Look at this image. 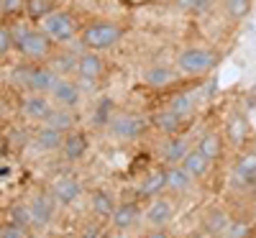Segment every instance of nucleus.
Returning a JSON list of instances; mask_svg holds the SVG:
<instances>
[{"instance_id": "obj_1", "label": "nucleus", "mask_w": 256, "mask_h": 238, "mask_svg": "<svg viewBox=\"0 0 256 238\" xmlns=\"http://www.w3.org/2000/svg\"><path fill=\"white\" fill-rule=\"evenodd\" d=\"M13 36H16V52L26 62H49L54 54V41L41 26H28V24H10Z\"/></svg>"}, {"instance_id": "obj_2", "label": "nucleus", "mask_w": 256, "mask_h": 238, "mask_svg": "<svg viewBox=\"0 0 256 238\" xmlns=\"http://www.w3.org/2000/svg\"><path fill=\"white\" fill-rule=\"evenodd\" d=\"M126 36V28L118 24V20H110V18H95L90 20L88 26L82 28L80 34V44L88 49V52H110L116 49Z\"/></svg>"}, {"instance_id": "obj_3", "label": "nucleus", "mask_w": 256, "mask_h": 238, "mask_svg": "<svg viewBox=\"0 0 256 238\" xmlns=\"http://www.w3.org/2000/svg\"><path fill=\"white\" fill-rule=\"evenodd\" d=\"M220 62V54L216 49H208V46H184L177 59H174V67L182 77H202L208 72H212Z\"/></svg>"}, {"instance_id": "obj_4", "label": "nucleus", "mask_w": 256, "mask_h": 238, "mask_svg": "<svg viewBox=\"0 0 256 238\" xmlns=\"http://www.w3.org/2000/svg\"><path fill=\"white\" fill-rule=\"evenodd\" d=\"M38 26L52 36L54 44H64V41H72L74 36H80V34H82L77 16H74L72 10H62V8L52 10L44 20H41Z\"/></svg>"}, {"instance_id": "obj_5", "label": "nucleus", "mask_w": 256, "mask_h": 238, "mask_svg": "<svg viewBox=\"0 0 256 238\" xmlns=\"http://www.w3.org/2000/svg\"><path fill=\"white\" fill-rule=\"evenodd\" d=\"M148 126L152 120L141 113H118L108 126V134L118 141H136L148 131Z\"/></svg>"}, {"instance_id": "obj_6", "label": "nucleus", "mask_w": 256, "mask_h": 238, "mask_svg": "<svg viewBox=\"0 0 256 238\" xmlns=\"http://www.w3.org/2000/svg\"><path fill=\"white\" fill-rule=\"evenodd\" d=\"M28 202H31V212H34V228L36 230L49 228L54 223V218H56V208H59V202H56V198L52 194V190L49 192L46 190H38Z\"/></svg>"}, {"instance_id": "obj_7", "label": "nucleus", "mask_w": 256, "mask_h": 238, "mask_svg": "<svg viewBox=\"0 0 256 238\" xmlns=\"http://www.w3.org/2000/svg\"><path fill=\"white\" fill-rule=\"evenodd\" d=\"M54 100L49 95H41V92H28L24 95V100L18 102V113L20 118L26 120H34V123H46V118L52 116L54 110Z\"/></svg>"}, {"instance_id": "obj_8", "label": "nucleus", "mask_w": 256, "mask_h": 238, "mask_svg": "<svg viewBox=\"0 0 256 238\" xmlns=\"http://www.w3.org/2000/svg\"><path fill=\"white\" fill-rule=\"evenodd\" d=\"M105 74V62L98 52H88L84 49L80 54V62H77V82L82 84V88H92V84Z\"/></svg>"}, {"instance_id": "obj_9", "label": "nucleus", "mask_w": 256, "mask_h": 238, "mask_svg": "<svg viewBox=\"0 0 256 238\" xmlns=\"http://www.w3.org/2000/svg\"><path fill=\"white\" fill-rule=\"evenodd\" d=\"M49 98L54 100V105L72 108V110H74V108L80 105V100H82V84L77 82V77H59L54 82Z\"/></svg>"}, {"instance_id": "obj_10", "label": "nucleus", "mask_w": 256, "mask_h": 238, "mask_svg": "<svg viewBox=\"0 0 256 238\" xmlns=\"http://www.w3.org/2000/svg\"><path fill=\"white\" fill-rule=\"evenodd\" d=\"M174 215H177L174 200H166L162 194V198L148 202V208L144 210V220H146L148 228H166L169 223L174 220Z\"/></svg>"}, {"instance_id": "obj_11", "label": "nucleus", "mask_w": 256, "mask_h": 238, "mask_svg": "<svg viewBox=\"0 0 256 238\" xmlns=\"http://www.w3.org/2000/svg\"><path fill=\"white\" fill-rule=\"evenodd\" d=\"M64 138H67V134L59 131V128L49 126V123H41L36 131L31 134V144L36 151H41V154H52V151H62L64 146Z\"/></svg>"}, {"instance_id": "obj_12", "label": "nucleus", "mask_w": 256, "mask_h": 238, "mask_svg": "<svg viewBox=\"0 0 256 238\" xmlns=\"http://www.w3.org/2000/svg\"><path fill=\"white\" fill-rule=\"evenodd\" d=\"M52 194L56 198L59 208H70L80 200L82 194V182L74 177V174H59L54 182H52Z\"/></svg>"}, {"instance_id": "obj_13", "label": "nucleus", "mask_w": 256, "mask_h": 238, "mask_svg": "<svg viewBox=\"0 0 256 238\" xmlns=\"http://www.w3.org/2000/svg\"><path fill=\"white\" fill-rule=\"evenodd\" d=\"M180 77L177 67H169V64H152V67H146L141 80L146 88H152V90H164L169 88V84H174Z\"/></svg>"}, {"instance_id": "obj_14", "label": "nucleus", "mask_w": 256, "mask_h": 238, "mask_svg": "<svg viewBox=\"0 0 256 238\" xmlns=\"http://www.w3.org/2000/svg\"><path fill=\"white\" fill-rule=\"evenodd\" d=\"M233 182L238 190H256V151L238 156V162L233 164Z\"/></svg>"}, {"instance_id": "obj_15", "label": "nucleus", "mask_w": 256, "mask_h": 238, "mask_svg": "<svg viewBox=\"0 0 256 238\" xmlns=\"http://www.w3.org/2000/svg\"><path fill=\"white\" fill-rule=\"evenodd\" d=\"M56 80H59V74H56V70L52 67V64H41V62H34L28 92H41V95H49Z\"/></svg>"}, {"instance_id": "obj_16", "label": "nucleus", "mask_w": 256, "mask_h": 238, "mask_svg": "<svg viewBox=\"0 0 256 238\" xmlns=\"http://www.w3.org/2000/svg\"><path fill=\"white\" fill-rule=\"evenodd\" d=\"M141 218H144L141 205L131 200V202H118V208H116V212H113L110 223H113V228H116V230H120V233H123V230L136 228Z\"/></svg>"}, {"instance_id": "obj_17", "label": "nucleus", "mask_w": 256, "mask_h": 238, "mask_svg": "<svg viewBox=\"0 0 256 238\" xmlns=\"http://www.w3.org/2000/svg\"><path fill=\"white\" fill-rule=\"evenodd\" d=\"M159 151H162V164H164V166H174V164H182V159L187 156L190 141H187L184 136H180V134L166 136Z\"/></svg>"}, {"instance_id": "obj_18", "label": "nucleus", "mask_w": 256, "mask_h": 238, "mask_svg": "<svg viewBox=\"0 0 256 238\" xmlns=\"http://www.w3.org/2000/svg\"><path fill=\"white\" fill-rule=\"evenodd\" d=\"M164 192H166V166H156L154 172H148V174L141 180L138 194L144 200H156Z\"/></svg>"}, {"instance_id": "obj_19", "label": "nucleus", "mask_w": 256, "mask_h": 238, "mask_svg": "<svg viewBox=\"0 0 256 238\" xmlns=\"http://www.w3.org/2000/svg\"><path fill=\"white\" fill-rule=\"evenodd\" d=\"M198 105H200V100L192 95V92H174L172 98H169V102H166V108H169V110H172L180 120H190L192 116H195Z\"/></svg>"}, {"instance_id": "obj_20", "label": "nucleus", "mask_w": 256, "mask_h": 238, "mask_svg": "<svg viewBox=\"0 0 256 238\" xmlns=\"http://www.w3.org/2000/svg\"><path fill=\"white\" fill-rule=\"evenodd\" d=\"M90 205H92V212L98 215V218H102V220H110L116 208H118L113 192H108V190H95L90 194Z\"/></svg>"}, {"instance_id": "obj_21", "label": "nucleus", "mask_w": 256, "mask_h": 238, "mask_svg": "<svg viewBox=\"0 0 256 238\" xmlns=\"http://www.w3.org/2000/svg\"><path fill=\"white\" fill-rule=\"evenodd\" d=\"M192 182H195V180L187 174V169H184L182 164L166 166V190L172 192V194H184V192H190Z\"/></svg>"}, {"instance_id": "obj_22", "label": "nucleus", "mask_w": 256, "mask_h": 238, "mask_svg": "<svg viewBox=\"0 0 256 238\" xmlns=\"http://www.w3.org/2000/svg\"><path fill=\"white\" fill-rule=\"evenodd\" d=\"M182 166L187 169V174H190L192 180H202L208 172H210L212 162H210L205 154H200L198 148H190V151H187V156L182 159Z\"/></svg>"}, {"instance_id": "obj_23", "label": "nucleus", "mask_w": 256, "mask_h": 238, "mask_svg": "<svg viewBox=\"0 0 256 238\" xmlns=\"http://www.w3.org/2000/svg\"><path fill=\"white\" fill-rule=\"evenodd\" d=\"M195 148L200 151V154H205L210 162H218V159L223 156V138H220L218 131H205V134L198 138Z\"/></svg>"}, {"instance_id": "obj_24", "label": "nucleus", "mask_w": 256, "mask_h": 238, "mask_svg": "<svg viewBox=\"0 0 256 238\" xmlns=\"http://www.w3.org/2000/svg\"><path fill=\"white\" fill-rule=\"evenodd\" d=\"M62 154H64V159H67V162L82 159L84 154H88V136L80 134V131L67 134V138H64V146H62Z\"/></svg>"}, {"instance_id": "obj_25", "label": "nucleus", "mask_w": 256, "mask_h": 238, "mask_svg": "<svg viewBox=\"0 0 256 238\" xmlns=\"http://www.w3.org/2000/svg\"><path fill=\"white\" fill-rule=\"evenodd\" d=\"M6 220L16 223V226H24V228H34V212H31V202L28 200H16L8 205V212H6Z\"/></svg>"}, {"instance_id": "obj_26", "label": "nucleus", "mask_w": 256, "mask_h": 238, "mask_svg": "<svg viewBox=\"0 0 256 238\" xmlns=\"http://www.w3.org/2000/svg\"><path fill=\"white\" fill-rule=\"evenodd\" d=\"M182 123H184V120H180L172 110H169V108H164V110H159V113L152 118V126L156 128V131H162L164 136H174V134H180Z\"/></svg>"}, {"instance_id": "obj_27", "label": "nucleus", "mask_w": 256, "mask_h": 238, "mask_svg": "<svg viewBox=\"0 0 256 238\" xmlns=\"http://www.w3.org/2000/svg\"><path fill=\"white\" fill-rule=\"evenodd\" d=\"M46 123L54 126V128H59V131H64V134H72L74 126H77V116H74L72 108H59L56 105L54 110H52V116L46 118Z\"/></svg>"}, {"instance_id": "obj_28", "label": "nucleus", "mask_w": 256, "mask_h": 238, "mask_svg": "<svg viewBox=\"0 0 256 238\" xmlns=\"http://www.w3.org/2000/svg\"><path fill=\"white\" fill-rule=\"evenodd\" d=\"M77 62H80V56L77 54H54L52 59H49V64H52V67L56 70V74L59 77H74L77 74Z\"/></svg>"}, {"instance_id": "obj_29", "label": "nucleus", "mask_w": 256, "mask_h": 238, "mask_svg": "<svg viewBox=\"0 0 256 238\" xmlns=\"http://www.w3.org/2000/svg\"><path fill=\"white\" fill-rule=\"evenodd\" d=\"M220 3V10L226 18L230 20H244L248 13H251V6H254V0H218Z\"/></svg>"}, {"instance_id": "obj_30", "label": "nucleus", "mask_w": 256, "mask_h": 238, "mask_svg": "<svg viewBox=\"0 0 256 238\" xmlns=\"http://www.w3.org/2000/svg\"><path fill=\"white\" fill-rule=\"evenodd\" d=\"M116 116H118V113H116V102H113L110 98H102V100H98L95 110H92V123H95L98 128H108Z\"/></svg>"}, {"instance_id": "obj_31", "label": "nucleus", "mask_w": 256, "mask_h": 238, "mask_svg": "<svg viewBox=\"0 0 256 238\" xmlns=\"http://www.w3.org/2000/svg\"><path fill=\"white\" fill-rule=\"evenodd\" d=\"M54 8V0H26V18L28 20H36V24H41Z\"/></svg>"}, {"instance_id": "obj_32", "label": "nucleus", "mask_w": 256, "mask_h": 238, "mask_svg": "<svg viewBox=\"0 0 256 238\" xmlns=\"http://www.w3.org/2000/svg\"><path fill=\"white\" fill-rule=\"evenodd\" d=\"M31 70H34V62H18L16 67L8 72V80L16 84V88L28 90V84H31Z\"/></svg>"}, {"instance_id": "obj_33", "label": "nucleus", "mask_w": 256, "mask_h": 238, "mask_svg": "<svg viewBox=\"0 0 256 238\" xmlns=\"http://www.w3.org/2000/svg\"><path fill=\"white\" fill-rule=\"evenodd\" d=\"M246 134H248L246 118L238 116V113L228 116V136H230V141H233V144H244V141H246Z\"/></svg>"}, {"instance_id": "obj_34", "label": "nucleus", "mask_w": 256, "mask_h": 238, "mask_svg": "<svg viewBox=\"0 0 256 238\" xmlns=\"http://www.w3.org/2000/svg\"><path fill=\"white\" fill-rule=\"evenodd\" d=\"M205 228H208V233H212V236H220V233H226V230L230 228V220H228V215H226L223 210H212L208 218H205Z\"/></svg>"}, {"instance_id": "obj_35", "label": "nucleus", "mask_w": 256, "mask_h": 238, "mask_svg": "<svg viewBox=\"0 0 256 238\" xmlns=\"http://www.w3.org/2000/svg\"><path fill=\"white\" fill-rule=\"evenodd\" d=\"M10 52H16V36H13V26L3 24L0 28V56H10Z\"/></svg>"}, {"instance_id": "obj_36", "label": "nucleus", "mask_w": 256, "mask_h": 238, "mask_svg": "<svg viewBox=\"0 0 256 238\" xmlns=\"http://www.w3.org/2000/svg\"><path fill=\"white\" fill-rule=\"evenodd\" d=\"M0 238H28V228L16 226L10 220H3V226H0Z\"/></svg>"}, {"instance_id": "obj_37", "label": "nucleus", "mask_w": 256, "mask_h": 238, "mask_svg": "<svg viewBox=\"0 0 256 238\" xmlns=\"http://www.w3.org/2000/svg\"><path fill=\"white\" fill-rule=\"evenodd\" d=\"M210 3H212V0H174V6H177L180 10H184V13H200V10H205Z\"/></svg>"}, {"instance_id": "obj_38", "label": "nucleus", "mask_w": 256, "mask_h": 238, "mask_svg": "<svg viewBox=\"0 0 256 238\" xmlns=\"http://www.w3.org/2000/svg\"><path fill=\"white\" fill-rule=\"evenodd\" d=\"M20 10H26V0H3V20H10Z\"/></svg>"}, {"instance_id": "obj_39", "label": "nucleus", "mask_w": 256, "mask_h": 238, "mask_svg": "<svg viewBox=\"0 0 256 238\" xmlns=\"http://www.w3.org/2000/svg\"><path fill=\"white\" fill-rule=\"evenodd\" d=\"M80 238H100V228L95 223H88V228H82Z\"/></svg>"}, {"instance_id": "obj_40", "label": "nucleus", "mask_w": 256, "mask_h": 238, "mask_svg": "<svg viewBox=\"0 0 256 238\" xmlns=\"http://www.w3.org/2000/svg\"><path fill=\"white\" fill-rule=\"evenodd\" d=\"M144 238H172V233H169L166 228H148V233Z\"/></svg>"}]
</instances>
